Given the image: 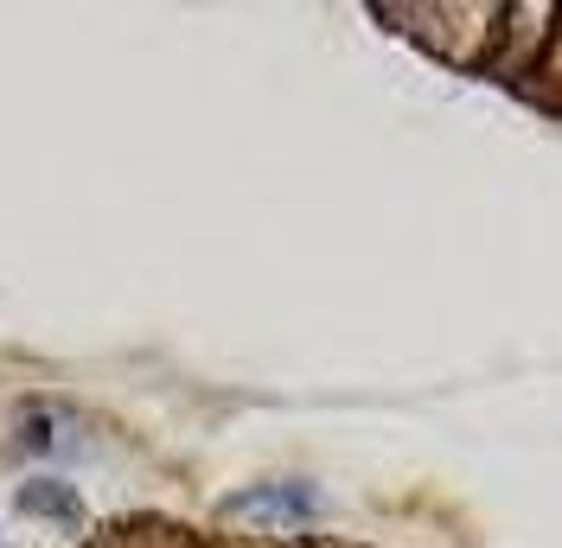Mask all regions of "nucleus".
<instances>
[{
	"label": "nucleus",
	"instance_id": "obj_1",
	"mask_svg": "<svg viewBox=\"0 0 562 548\" xmlns=\"http://www.w3.org/2000/svg\"><path fill=\"white\" fill-rule=\"evenodd\" d=\"M20 511L26 516H58V523H77V498H70L58 479H38L20 491Z\"/></svg>",
	"mask_w": 562,
	"mask_h": 548
},
{
	"label": "nucleus",
	"instance_id": "obj_2",
	"mask_svg": "<svg viewBox=\"0 0 562 548\" xmlns=\"http://www.w3.org/2000/svg\"><path fill=\"white\" fill-rule=\"evenodd\" d=\"M231 511H276V516H314V498H307V491H244V498H231Z\"/></svg>",
	"mask_w": 562,
	"mask_h": 548
}]
</instances>
